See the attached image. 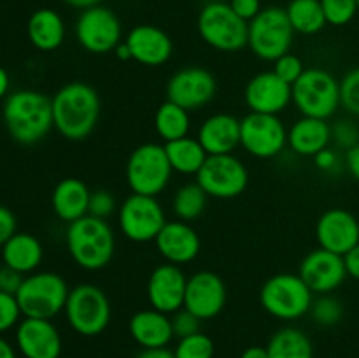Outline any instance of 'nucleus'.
Wrapping results in <instances>:
<instances>
[{"label":"nucleus","mask_w":359,"mask_h":358,"mask_svg":"<svg viewBox=\"0 0 359 358\" xmlns=\"http://www.w3.org/2000/svg\"><path fill=\"white\" fill-rule=\"evenodd\" d=\"M217 91V81L202 67H186L167 81V100L195 111L209 104Z\"/></svg>","instance_id":"nucleus-15"},{"label":"nucleus","mask_w":359,"mask_h":358,"mask_svg":"<svg viewBox=\"0 0 359 358\" xmlns=\"http://www.w3.org/2000/svg\"><path fill=\"white\" fill-rule=\"evenodd\" d=\"M128 330L132 339L142 350L146 347H165L174 337L172 318L156 309H142L130 318Z\"/></svg>","instance_id":"nucleus-25"},{"label":"nucleus","mask_w":359,"mask_h":358,"mask_svg":"<svg viewBox=\"0 0 359 358\" xmlns=\"http://www.w3.org/2000/svg\"><path fill=\"white\" fill-rule=\"evenodd\" d=\"M16 234V218L13 211L6 206H0V248Z\"/></svg>","instance_id":"nucleus-46"},{"label":"nucleus","mask_w":359,"mask_h":358,"mask_svg":"<svg viewBox=\"0 0 359 358\" xmlns=\"http://www.w3.org/2000/svg\"><path fill=\"white\" fill-rule=\"evenodd\" d=\"M16 343L25 358H60L62 336L51 319L25 318L16 330Z\"/></svg>","instance_id":"nucleus-21"},{"label":"nucleus","mask_w":359,"mask_h":358,"mask_svg":"<svg viewBox=\"0 0 359 358\" xmlns=\"http://www.w3.org/2000/svg\"><path fill=\"white\" fill-rule=\"evenodd\" d=\"M9 91V74L4 67H0V98H4Z\"/></svg>","instance_id":"nucleus-53"},{"label":"nucleus","mask_w":359,"mask_h":358,"mask_svg":"<svg viewBox=\"0 0 359 358\" xmlns=\"http://www.w3.org/2000/svg\"><path fill=\"white\" fill-rule=\"evenodd\" d=\"M241 146L256 158H273L287 146V130L279 116L249 112L241 119Z\"/></svg>","instance_id":"nucleus-14"},{"label":"nucleus","mask_w":359,"mask_h":358,"mask_svg":"<svg viewBox=\"0 0 359 358\" xmlns=\"http://www.w3.org/2000/svg\"><path fill=\"white\" fill-rule=\"evenodd\" d=\"M344 263H346L347 276L359 281V244L354 246L349 253L344 255Z\"/></svg>","instance_id":"nucleus-48"},{"label":"nucleus","mask_w":359,"mask_h":358,"mask_svg":"<svg viewBox=\"0 0 359 358\" xmlns=\"http://www.w3.org/2000/svg\"><path fill=\"white\" fill-rule=\"evenodd\" d=\"M269 358H314V347L305 332L294 326L280 329L266 344Z\"/></svg>","instance_id":"nucleus-31"},{"label":"nucleus","mask_w":359,"mask_h":358,"mask_svg":"<svg viewBox=\"0 0 359 358\" xmlns=\"http://www.w3.org/2000/svg\"><path fill=\"white\" fill-rule=\"evenodd\" d=\"M65 241L69 255L84 270L104 269L116 251V235L111 225L90 214L69 223Z\"/></svg>","instance_id":"nucleus-3"},{"label":"nucleus","mask_w":359,"mask_h":358,"mask_svg":"<svg viewBox=\"0 0 359 358\" xmlns=\"http://www.w3.org/2000/svg\"><path fill=\"white\" fill-rule=\"evenodd\" d=\"M346 167L347 171L351 172V175H353L356 181H359V142L356 146L351 147V150H347Z\"/></svg>","instance_id":"nucleus-49"},{"label":"nucleus","mask_w":359,"mask_h":358,"mask_svg":"<svg viewBox=\"0 0 359 358\" xmlns=\"http://www.w3.org/2000/svg\"><path fill=\"white\" fill-rule=\"evenodd\" d=\"M114 53L119 60H132V53H130V48L126 46L125 41H123L121 44L114 49Z\"/></svg>","instance_id":"nucleus-55"},{"label":"nucleus","mask_w":359,"mask_h":358,"mask_svg":"<svg viewBox=\"0 0 359 358\" xmlns=\"http://www.w3.org/2000/svg\"><path fill=\"white\" fill-rule=\"evenodd\" d=\"M191 119H189V111H186L181 105L174 104L170 100H165L154 114V130L158 135L165 140L181 139L189 133Z\"/></svg>","instance_id":"nucleus-32"},{"label":"nucleus","mask_w":359,"mask_h":358,"mask_svg":"<svg viewBox=\"0 0 359 358\" xmlns=\"http://www.w3.org/2000/svg\"><path fill=\"white\" fill-rule=\"evenodd\" d=\"M356 2H358V9H359V0H356Z\"/></svg>","instance_id":"nucleus-56"},{"label":"nucleus","mask_w":359,"mask_h":358,"mask_svg":"<svg viewBox=\"0 0 359 358\" xmlns=\"http://www.w3.org/2000/svg\"><path fill=\"white\" fill-rule=\"evenodd\" d=\"M259 302L273 318L293 321L311 312L314 293L298 274L280 272L263 283Z\"/></svg>","instance_id":"nucleus-4"},{"label":"nucleus","mask_w":359,"mask_h":358,"mask_svg":"<svg viewBox=\"0 0 359 358\" xmlns=\"http://www.w3.org/2000/svg\"><path fill=\"white\" fill-rule=\"evenodd\" d=\"M198 34L217 51H241L248 46L249 23L237 16L230 4L209 2L198 14Z\"/></svg>","instance_id":"nucleus-8"},{"label":"nucleus","mask_w":359,"mask_h":358,"mask_svg":"<svg viewBox=\"0 0 359 358\" xmlns=\"http://www.w3.org/2000/svg\"><path fill=\"white\" fill-rule=\"evenodd\" d=\"M44 249L35 235L27 232H16L6 244L2 246L4 265L25 274H32L42 262Z\"/></svg>","instance_id":"nucleus-28"},{"label":"nucleus","mask_w":359,"mask_h":358,"mask_svg":"<svg viewBox=\"0 0 359 358\" xmlns=\"http://www.w3.org/2000/svg\"><path fill=\"white\" fill-rule=\"evenodd\" d=\"M65 4H69V6L76 7V9H88V7H93V6H98L100 4V0H63Z\"/></svg>","instance_id":"nucleus-52"},{"label":"nucleus","mask_w":359,"mask_h":358,"mask_svg":"<svg viewBox=\"0 0 359 358\" xmlns=\"http://www.w3.org/2000/svg\"><path fill=\"white\" fill-rule=\"evenodd\" d=\"M21 309L16 300V295L0 291V333L13 329L20 321Z\"/></svg>","instance_id":"nucleus-40"},{"label":"nucleus","mask_w":359,"mask_h":358,"mask_svg":"<svg viewBox=\"0 0 359 358\" xmlns=\"http://www.w3.org/2000/svg\"><path fill=\"white\" fill-rule=\"evenodd\" d=\"M27 34L39 51H55L65 41V23L53 9H39L30 16Z\"/></svg>","instance_id":"nucleus-29"},{"label":"nucleus","mask_w":359,"mask_h":358,"mask_svg":"<svg viewBox=\"0 0 359 358\" xmlns=\"http://www.w3.org/2000/svg\"><path fill=\"white\" fill-rule=\"evenodd\" d=\"M272 70L280 77V79L286 81L287 84L293 86V84L300 79L302 74L305 72V67L297 55H293V53H286V55L280 56L279 60L273 62Z\"/></svg>","instance_id":"nucleus-39"},{"label":"nucleus","mask_w":359,"mask_h":358,"mask_svg":"<svg viewBox=\"0 0 359 358\" xmlns=\"http://www.w3.org/2000/svg\"><path fill=\"white\" fill-rule=\"evenodd\" d=\"M340 105L351 114L359 116V67L349 70L340 81Z\"/></svg>","instance_id":"nucleus-38"},{"label":"nucleus","mask_w":359,"mask_h":358,"mask_svg":"<svg viewBox=\"0 0 359 358\" xmlns=\"http://www.w3.org/2000/svg\"><path fill=\"white\" fill-rule=\"evenodd\" d=\"M209 195L198 183H188L175 192L172 209L177 220L193 221L205 211Z\"/></svg>","instance_id":"nucleus-34"},{"label":"nucleus","mask_w":359,"mask_h":358,"mask_svg":"<svg viewBox=\"0 0 359 358\" xmlns=\"http://www.w3.org/2000/svg\"><path fill=\"white\" fill-rule=\"evenodd\" d=\"M200 323H202V319L196 318L193 312H189L188 309L184 307L179 309V311L174 312V316H172V329H174V336H177L179 339L200 332Z\"/></svg>","instance_id":"nucleus-42"},{"label":"nucleus","mask_w":359,"mask_h":358,"mask_svg":"<svg viewBox=\"0 0 359 358\" xmlns=\"http://www.w3.org/2000/svg\"><path fill=\"white\" fill-rule=\"evenodd\" d=\"M332 140V126L328 119L302 116L287 130V146L300 157L314 158L319 151L326 150Z\"/></svg>","instance_id":"nucleus-26"},{"label":"nucleus","mask_w":359,"mask_h":358,"mask_svg":"<svg viewBox=\"0 0 359 358\" xmlns=\"http://www.w3.org/2000/svg\"><path fill=\"white\" fill-rule=\"evenodd\" d=\"M188 277L174 263H161L147 279V298L151 307L165 314H174L184 307V295Z\"/></svg>","instance_id":"nucleus-19"},{"label":"nucleus","mask_w":359,"mask_h":358,"mask_svg":"<svg viewBox=\"0 0 359 358\" xmlns=\"http://www.w3.org/2000/svg\"><path fill=\"white\" fill-rule=\"evenodd\" d=\"M241 358H269V351L263 346H249L241 354Z\"/></svg>","instance_id":"nucleus-51"},{"label":"nucleus","mask_w":359,"mask_h":358,"mask_svg":"<svg viewBox=\"0 0 359 358\" xmlns=\"http://www.w3.org/2000/svg\"><path fill=\"white\" fill-rule=\"evenodd\" d=\"M311 314L314 318V321L319 323V325L332 326L342 319L344 307L340 304V300H337L335 297H330V293H326L312 302Z\"/></svg>","instance_id":"nucleus-36"},{"label":"nucleus","mask_w":359,"mask_h":358,"mask_svg":"<svg viewBox=\"0 0 359 358\" xmlns=\"http://www.w3.org/2000/svg\"><path fill=\"white\" fill-rule=\"evenodd\" d=\"M53 121L60 135L69 140H84L97 128L100 118V97L83 81H72L60 88L51 98Z\"/></svg>","instance_id":"nucleus-1"},{"label":"nucleus","mask_w":359,"mask_h":358,"mask_svg":"<svg viewBox=\"0 0 359 358\" xmlns=\"http://www.w3.org/2000/svg\"><path fill=\"white\" fill-rule=\"evenodd\" d=\"M196 183L214 199H235L249 185V171L233 153L210 154L196 174Z\"/></svg>","instance_id":"nucleus-12"},{"label":"nucleus","mask_w":359,"mask_h":358,"mask_svg":"<svg viewBox=\"0 0 359 358\" xmlns=\"http://www.w3.org/2000/svg\"><path fill=\"white\" fill-rule=\"evenodd\" d=\"M174 353L175 358H212L214 343L209 336L196 332L193 336L179 339Z\"/></svg>","instance_id":"nucleus-35"},{"label":"nucleus","mask_w":359,"mask_h":358,"mask_svg":"<svg viewBox=\"0 0 359 358\" xmlns=\"http://www.w3.org/2000/svg\"><path fill=\"white\" fill-rule=\"evenodd\" d=\"M118 223L128 241L144 244L154 242L167 223V216L156 197L132 193L119 206Z\"/></svg>","instance_id":"nucleus-11"},{"label":"nucleus","mask_w":359,"mask_h":358,"mask_svg":"<svg viewBox=\"0 0 359 358\" xmlns=\"http://www.w3.org/2000/svg\"><path fill=\"white\" fill-rule=\"evenodd\" d=\"M226 304V284L219 274L212 270H198L188 277L184 295V309L203 319H212Z\"/></svg>","instance_id":"nucleus-16"},{"label":"nucleus","mask_w":359,"mask_h":358,"mask_svg":"<svg viewBox=\"0 0 359 358\" xmlns=\"http://www.w3.org/2000/svg\"><path fill=\"white\" fill-rule=\"evenodd\" d=\"M298 276L305 281L312 293H332L347 277L344 256L323 248L312 249L302 260Z\"/></svg>","instance_id":"nucleus-17"},{"label":"nucleus","mask_w":359,"mask_h":358,"mask_svg":"<svg viewBox=\"0 0 359 358\" xmlns=\"http://www.w3.org/2000/svg\"><path fill=\"white\" fill-rule=\"evenodd\" d=\"M172 167L165 146L146 142L137 146L126 160L125 175L130 190L139 195L158 197L168 186Z\"/></svg>","instance_id":"nucleus-6"},{"label":"nucleus","mask_w":359,"mask_h":358,"mask_svg":"<svg viewBox=\"0 0 359 358\" xmlns=\"http://www.w3.org/2000/svg\"><path fill=\"white\" fill-rule=\"evenodd\" d=\"M314 164H316V167L319 168V171L332 172L333 168L339 165V157H337L335 151L330 150V147H326V150L319 151V153L316 154Z\"/></svg>","instance_id":"nucleus-47"},{"label":"nucleus","mask_w":359,"mask_h":358,"mask_svg":"<svg viewBox=\"0 0 359 358\" xmlns=\"http://www.w3.org/2000/svg\"><path fill=\"white\" fill-rule=\"evenodd\" d=\"M321 7L326 23L335 27L349 23L359 11L356 0H321Z\"/></svg>","instance_id":"nucleus-37"},{"label":"nucleus","mask_w":359,"mask_h":358,"mask_svg":"<svg viewBox=\"0 0 359 358\" xmlns=\"http://www.w3.org/2000/svg\"><path fill=\"white\" fill-rule=\"evenodd\" d=\"M358 137V128L351 121H339L335 126H332V139H335L340 147L351 150L359 142Z\"/></svg>","instance_id":"nucleus-43"},{"label":"nucleus","mask_w":359,"mask_h":358,"mask_svg":"<svg viewBox=\"0 0 359 358\" xmlns=\"http://www.w3.org/2000/svg\"><path fill=\"white\" fill-rule=\"evenodd\" d=\"M165 153L174 172L184 175H196L207 160V151L195 137H181V139L165 142Z\"/></svg>","instance_id":"nucleus-30"},{"label":"nucleus","mask_w":359,"mask_h":358,"mask_svg":"<svg viewBox=\"0 0 359 358\" xmlns=\"http://www.w3.org/2000/svg\"><path fill=\"white\" fill-rule=\"evenodd\" d=\"M91 192L81 179L65 178L55 186L51 195V206L56 216L65 223H72L86 216L90 209Z\"/></svg>","instance_id":"nucleus-27"},{"label":"nucleus","mask_w":359,"mask_h":358,"mask_svg":"<svg viewBox=\"0 0 359 358\" xmlns=\"http://www.w3.org/2000/svg\"><path fill=\"white\" fill-rule=\"evenodd\" d=\"M293 37L294 30L283 7L262 9V13L249 23L248 46L265 62H276L290 53Z\"/></svg>","instance_id":"nucleus-10"},{"label":"nucleus","mask_w":359,"mask_h":358,"mask_svg":"<svg viewBox=\"0 0 359 358\" xmlns=\"http://www.w3.org/2000/svg\"><path fill=\"white\" fill-rule=\"evenodd\" d=\"M286 14L294 32L304 35H314L326 27L321 0H291Z\"/></svg>","instance_id":"nucleus-33"},{"label":"nucleus","mask_w":359,"mask_h":358,"mask_svg":"<svg viewBox=\"0 0 359 358\" xmlns=\"http://www.w3.org/2000/svg\"><path fill=\"white\" fill-rule=\"evenodd\" d=\"M63 312L74 332L84 337L100 336L109 326L112 316L107 293L97 284L90 283L70 288Z\"/></svg>","instance_id":"nucleus-7"},{"label":"nucleus","mask_w":359,"mask_h":358,"mask_svg":"<svg viewBox=\"0 0 359 358\" xmlns=\"http://www.w3.org/2000/svg\"><path fill=\"white\" fill-rule=\"evenodd\" d=\"M23 279L25 276L18 270L11 269L7 265L0 267V291H4V293L16 295L21 284H23Z\"/></svg>","instance_id":"nucleus-44"},{"label":"nucleus","mask_w":359,"mask_h":358,"mask_svg":"<svg viewBox=\"0 0 359 358\" xmlns=\"http://www.w3.org/2000/svg\"><path fill=\"white\" fill-rule=\"evenodd\" d=\"M196 139L207 154H230L241 146V119L231 114H212L200 125Z\"/></svg>","instance_id":"nucleus-24"},{"label":"nucleus","mask_w":359,"mask_h":358,"mask_svg":"<svg viewBox=\"0 0 359 358\" xmlns=\"http://www.w3.org/2000/svg\"><path fill=\"white\" fill-rule=\"evenodd\" d=\"M132 60L146 67H160L170 60L174 44L168 34L154 25H137L125 39Z\"/></svg>","instance_id":"nucleus-23"},{"label":"nucleus","mask_w":359,"mask_h":358,"mask_svg":"<svg viewBox=\"0 0 359 358\" xmlns=\"http://www.w3.org/2000/svg\"><path fill=\"white\" fill-rule=\"evenodd\" d=\"M249 111L279 116L293 102V86L280 79L273 70L256 74L244 90Z\"/></svg>","instance_id":"nucleus-18"},{"label":"nucleus","mask_w":359,"mask_h":358,"mask_svg":"<svg viewBox=\"0 0 359 358\" xmlns=\"http://www.w3.org/2000/svg\"><path fill=\"white\" fill-rule=\"evenodd\" d=\"M76 39L88 53H111L123 42L121 21L111 9L100 4L88 7L76 21Z\"/></svg>","instance_id":"nucleus-13"},{"label":"nucleus","mask_w":359,"mask_h":358,"mask_svg":"<svg viewBox=\"0 0 359 358\" xmlns=\"http://www.w3.org/2000/svg\"><path fill=\"white\" fill-rule=\"evenodd\" d=\"M293 104L302 116L330 119L340 107V81L319 67L305 69L293 84Z\"/></svg>","instance_id":"nucleus-9"},{"label":"nucleus","mask_w":359,"mask_h":358,"mask_svg":"<svg viewBox=\"0 0 359 358\" xmlns=\"http://www.w3.org/2000/svg\"><path fill=\"white\" fill-rule=\"evenodd\" d=\"M230 6L237 13V16H241L248 23H251L262 13V2L259 0H230Z\"/></svg>","instance_id":"nucleus-45"},{"label":"nucleus","mask_w":359,"mask_h":358,"mask_svg":"<svg viewBox=\"0 0 359 358\" xmlns=\"http://www.w3.org/2000/svg\"><path fill=\"white\" fill-rule=\"evenodd\" d=\"M137 358H175V353L172 350L165 347H146L137 354Z\"/></svg>","instance_id":"nucleus-50"},{"label":"nucleus","mask_w":359,"mask_h":358,"mask_svg":"<svg viewBox=\"0 0 359 358\" xmlns=\"http://www.w3.org/2000/svg\"><path fill=\"white\" fill-rule=\"evenodd\" d=\"M69 293V284L60 274L35 272L25 277L16 300L25 318L53 319L65 311Z\"/></svg>","instance_id":"nucleus-5"},{"label":"nucleus","mask_w":359,"mask_h":358,"mask_svg":"<svg viewBox=\"0 0 359 358\" xmlns=\"http://www.w3.org/2000/svg\"><path fill=\"white\" fill-rule=\"evenodd\" d=\"M316 239L319 248L344 256L359 244V221L347 209L333 207L319 216L316 223Z\"/></svg>","instance_id":"nucleus-20"},{"label":"nucleus","mask_w":359,"mask_h":358,"mask_svg":"<svg viewBox=\"0 0 359 358\" xmlns=\"http://www.w3.org/2000/svg\"><path fill=\"white\" fill-rule=\"evenodd\" d=\"M0 358H16L13 346L6 339H2V337H0Z\"/></svg>","instance_id":"nucleus-54"},{"label":"nucleus","mask_w":359,"mask_h":358,"mask_svg":"<svg viewBox=\"0 0 359 358\" xmlns=\"http://www.w3.org/2000/svg\"><path fill=\"white\" fill-rule=\"evenodd\" d=\"M2 116L9 135L25 146L42 140L55 126L51 98L35 90L11 93L6 98Z\"/></svg>","instance_id":"nucleus-2"},{"label":"nucleus","mask_w":359,"mask_h":358,"mask_svg":"<svg viewBox=\"0 0 359 358\" xmlns=\"http://www.w3.org/2000/svg\"><path fill=\"white\" fill-rule=\"evenodd\" d=\"M114 211H116V200L111 192H107V190H97V192H91L90 209H88V214H90V216L107 220Z\"/></svg>","instance_id":"nucleus-41"},{"label":"nucleus","mask_w":359,"mask_h":358,"mask_svg":"<svg viewBox=\"0 0 359 358\" xmlns=\"http://www.w3.org/2000/svg\"><path fill=\"white\" fill-rule=\"evenodd\" d=\"M158 253L174 265L193 262L202 249L198 234L188 221H167L158 237L154 239Z\"/></svg>","instance_id":"nucleus-22"}]
</instances>
